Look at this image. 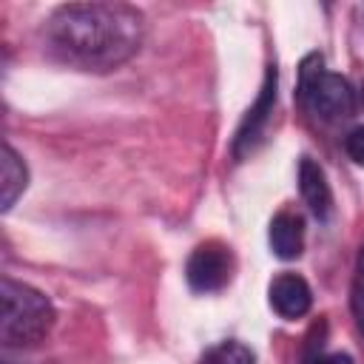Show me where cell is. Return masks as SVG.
Listing matches in <instances>:
<instances>
[{
  "label": "cell",
  "instance_id": "cell-1",
  "mask_svg": "<svg viewBox=\"0 0 364 364\" xmlns=\"http://www.w3.org/2000/svg\"><path fill=\"white\" fill-rule=\"evenodd\" d=\"M46 34L68 63L105 71L139 48L142 14L125 3H68L51 14Z\"/></svg>",
  "mask_w": 364,
  "mask_h": 364
},
{
  "label": "cell",
  "instance_id": "cell-2",
  "mask_svg": "<svg viewBox=\"0 0 364 364\" xmlns=\"http://www.w3.org/2000/svg\"><path fill=\"white\" fill-rule=\"evenodd\" d=\"M54 324V307L51 301L14 279L0 282V341L3 347H34L40 344Z\"/></svg>",
  "mask_w": 364,
  "mask_h": 364
},
{
  "label": "cell",
  "instance_id": "cell-3",
  "mask_svg": "<svg viewBox=\"0 0 364 364\" xmlns=\"http://www.w3.org/2000/svg\"><path fill=\"white\" fill-rule=\"evenodd\" d=\"M299 100L304 102V108L318 117V119H341L353 114L355 97L350 82L341 74H333L324 68V60L318 54H310L301 63L299 71Z\"/></svg>",
  "mask_w": 364,
  "mask_h": 364
},
{
  "label": "cell",
  "instance_id": "cell-4",
  "mask_svg": "<svg viewBox=\"0 0 364 364\" xmlns=\"http://www.w3.org/2000/svg\"><path fill=\"white\" fill-rule=\"evenodd\" d=\"M230 273H233V256L225 245L219 242H205L199 245L191 259H188V267H185V276H188V284L199 293H210V290H219L230 282Z\"/></svg>",
  "mask_w": 364,
  "mask_h": 364
},
{
  "label": "cell",
  "instance_id": "cell-5",
  "mask_svg": "<svg viewBox=\"0 0 364 364\" xmlns=\"http://www.w3.org/2000/svg\"><path fill=\"white\" fill-rule=\"evenodd\" d=\"M273 102H276V68L270 65L256 105L247 111V117L242 119V125H239V131H236V142H233L236 156H245V154L253 151V145L259 142V136H262V131H264V125H267V117H270V111H273Z\"/></svg>",
  "mask_w": 364,
  "mask_h": 364
},
{
  "label": "cell",
  "instance_id": "cell-6",
  "mask_svg": "<svg viewBox=\"0 0 364 364\" xmlns=\"http://www.w3.org/2000/svg\"><path fill=\"white\" fill-rule=\"evenodd\" d=\"M270 307L282 316V318H301L310 304H313V293L310 284L296 276V273H282L270 282Z\"/></svg>",
  "mask_w": 364,
  "mask_h": 364
},
{
  "label": "cell",
  "instance_id": "cell-7",
  "mask_svg": "<svg viewBox=\"0 0 364 364\" xmlns=\"http://www.w3.org/2000/svg\"><path fill=\"white\" fill-rule=\"evenodd\" d=\"M299 188H301V196L310 205V210L318 219H327L330 210H333V193H330V185H327V176H324L321 165H316L313 159H301V165H299Z\"/></svg>",
  "mask_w": 364,
  "mask_h": 364
},
{
  "label": "cell",
  "instance_id": "cell-8",
  "mask_svg": "<svg viewBox=\"0 0 364 364\" xmlns=\"http://www.w3.org/2000/svg\"><path fill=\"white\" fill-rule=\"evenodd\" d=\"M270 247L279 259H296L304 247V222L296 213H279L270 222Z\"/></svg>",
  "mask_w": 364,
  "mask_h": 364
},
{
  "label": "cell",
  "instance_id": "cell-9",
  "mask_svg": "<svg viewBox=\"0 0 364 364\" xmlns=\"http://www.w3.org/2000/svg\"><path fill=\"white\" fill-rule=\"evenodd\" d=\"M26 182H28V171L23 165V159L14 154L11 145H3L0 151V208L9 210L17 196L26 191Z\"/></svg>",
  "mask_w": 364,
  "mask_h": 364
},
{
  "label": "cell",
  "instance_id": "cell-10",
  "mask_svg": "<svg viewBox=\"0 0 364 364\" xmlns=\"http://www.w3.org/2000/svg\"><path fill=\"white\" fill-rule=\"evenodd\" d=\"M205 364H256V355L242 341H222L205 355Z\"/></svg>",
  "mask_w": 364,
  "mask_h": 364
},
{
  "label": "cell",
  "instance_id": "cell-11",
  "mask_svg": "<svg viewBox=\"0 0 364 364\" xmlns=\"http://www.w3.org/2000/svg\"><path fill=\"white\" fill-rule=\"evenodd\" d=\"M350 304H353V316H355V324L364 336V247L358 253V264H355V279H353V296H350Z\"/></svg>",
  "mask_w": 364,
  "mask_h": 364
},
{
  "label": "cell",
  "instance_id": "cell-12",
  "mask_svg": "<svg viewBox=\"0 0 364 364\" xmlns=\"http://www.w3.org/2000/svg\"><path fill=\"white\" fill-rule=\"evenodd\" d=\"M344 151L350 154V159H353V162L364 165V125L353 128V131L344 136Z\"/></svg>",
  "mask_w": 364,
  "mask_h": 364
},
{
  "label": "cell",
  "instance_id": "cell-13",
  "mask_svg": "<svg viewBox=\"0 0 364 364\" xmlns=\"http://www.w3.org/2000/svg\"><path fill=\"white\" fill-rule=\"evenodd\" d=\"M310 364H353V358L347 353H324V355H316Z\"/></svg>",
  "mask_w": 364,
  "mask_h": 364
},
{
  "label": "cell",
  "instance_id": "cell-14",
  "mask_svg": "<svg viewBox=\"0 0 364 364\" xmlns=\"http://www.w3.org/2000/svg\"><path fill=\"white\" fill-rule=\"evenodd\" d=\"M361 100H364V88H361Z\"/></svg>",
  "mask_w": 364,
  "mask_h": 364
}]
</instances>
